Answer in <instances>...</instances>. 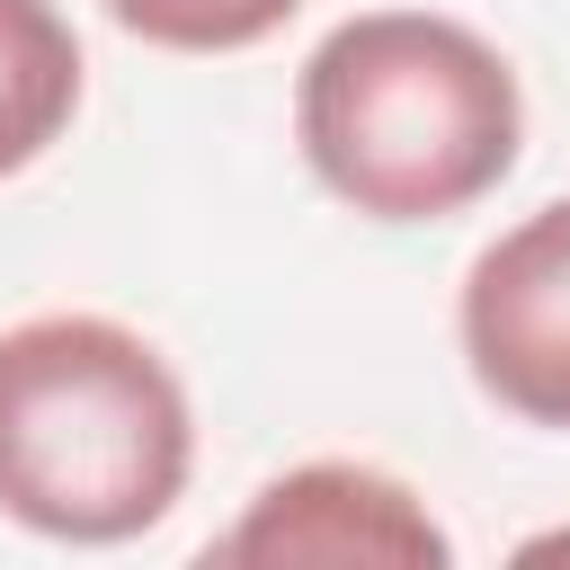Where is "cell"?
Segmentation results:
<instances>
[{"label":"cell","mask_w":570,"mask_h":570,"mask_svg":"<svg viewBox=\"0 0 570 570\" xmlns=\"http://www.w3.org/2000/svg\"><path fill=\"white\" fill-rule=\"evenodd\" d=\"M294 142L365 223L472 214L525 151L517 62L445 9H356L294 71Z\"/></svg>","instance_id":"6da1fadb"},{"label":"cell","mask_w":570,"mask_h":570,"mask_svg":"<svg viewBox=\"0 0 570 570\" xmlns=\"http://www.w3.org/2000/svg\"><path fill=\"white\" fill-rule=\"evenodd\" d=\"M196 472L178 365L107 312H27L0 330V517L45 543H134Z\"/></svg>","instance_id":"7a4b0ae2"},{"label":"cell","mask_w":570,"mask_h":570,"mask_svg":"<svg viewBox=\"0 0 570 570\" xmlns=\"http://www.w3.org/2000/svg\"><path fill=\"white\" fill-rule=\"evenodd\" d=\"M454 347L481 401L570 436V196L472 249L454 294Z\"/></svg>","instance_id":"3957f363"},{"label":"cell","mask_w":570,"mask_h":570,"mask_svg":"<svg viewBox=\"0 0 570 570\" xmlns=\"http://www.w3.org/2000/svg\"><path fill=\"white\" fill-rule=\"evenodd\" d=\"M205 552L214 561H258V570H285V561L445 570L454 561V534L428 517V499L401 472L356 463V454H321V463H294V472L258 481V499L240 508V525L214 534Z\"/></svg>","instance_id":"277c9868"},{"label":"cell","mask_w":570,"mask_h":570,"mask_svg":"<svg viewBox=\"0 0 570 570\" xmlns=\"http://www.w3.org/2000/svg\"><path fill=\"white\" fill-rule=\"evenodd\" d=\"M89 62L62 0H0V178L36 169L80 116Z\"/></svg>","instance_id":"5b68a950"},{"label":"cell","mask_w":570,"mask_h":570,"mask_svg":"<svg viewBox=\"0 0 570 570\" xmlns=\"http://www.w3.org/2000/svg\"><path fill=\"white\" fill-rule=\"evenodd\" d=\"M134 45L160 53H249L267 45L303 0H98Z\"/></svg>","instance_id":"8992f818"}]
</instances>
